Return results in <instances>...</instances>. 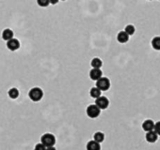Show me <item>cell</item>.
<instances>
[{"mask_svg": "<svg viewBox=\"0 0 160 150\" xmlns=\"http://www.w3.org/2000/svg\"><path fill=\"white\" fill-rule=\"evenodd\" d=\"M28 97L32 102H40L43 97V92L40 87H33L29 90Z\"/></svg>", "mask_w": 160, "mask_h": 150, "instance_id": "cell-1", "label": "cell"}, {"mask_svg": "<svg viewBox=\"0 0 160 150\" xmlns=\"http://www.w3.org/2000/svg\"><path fill=\"white\" fill-rule=\"evenodd\" d=\"M86 114L89 118H97L101 114V109L96 104H90L87 107Z\"/></svg>", "mask_w": 160, "mask_h": 150, "instance_id": "cell-2", "label": "cell"}, {"mask_svg": "<svg viewBox=\"0 0 160 150\" xmlns=\"http://www.w3.org/2000/svg\"><path fill=\"white\" fill-rule=\"evenodd\" d=\"M41 143L46 147L54 146L56 144V137L51 133H45L41 138Z\"/></svg>", "mask_w": 160, "mask_h": 150, "instance_id": "cell-3", "label": "cell"}, {"mask_svg": "<svg viewBox=\"0 0 160 150\" xmlns=\"http://www.w3.org/2000/svg\"><path fill=\"white\" fill-rule=\"evenodd\" d=\"M96 87H98L101 91H106L110 87V81L106 77H102L96 82Z\"/></svg>", "mask_w": 160, "mask_h": 150, "instance_id": "cell-4", "label": "cell"}, {"mask_svg": "<svg viewBox=\"0 0 160 150\" xmlns=\"http://www.w3.org/2000/svg\"><path fill=\"white\" fill-rule=\"evenodd\" d=\"M95 104L101 109V110H105L108 107L109 105V101L106 97H104V96H101L99 97L98 98L95 99Z\"/></svg>", "mask_w": 160, "mask_h": 150, "instance_id": "cell-5", "label": "cell"}, {"mask_svg": "<svg viewBox=\"0 0 160 150\" xmlns=\"http://www.w3.org/2000/svg\"><path fill=\"white\" fill-rule=\"evenodd\" d=\"M103 77V72L100 69H93L89 71V78L93 81H98Z\"/></svg>", "mask_w": 160, "mask_h": 150, "instance_id": "cell-6", "label": "cell"}, {"mask_svg": "<svg viewBox=\"0 0 160 150\" xmlns=\"http://www.w3.org/2000/svg\"><path fill=\"white\" fill-rule=\"evenodd\" d=\"M7 47L9 50H11V51H16V50H18L20 48V42L18 40L13 38V39L10 40L9 41H7Z\"/></svg>", "mask_w": 160, "mask_h": 150, "instance_id": "cell-7", "label": "cell"}, {"mask_svg": "<svg viewBox=\"0 0 160 150\" xmlns=\"http://www.w3.org/2000/svg\"><path fill=\"white\" fill-rule=\"evenodd\" d=\"M142 129L146 132H149V131H154V122L153 120H151V119L145 120L142 123Z\"/></svg>", "mask_w": 160, "mask_h": 150, "instance_id": "cell-8", "label": "cell"}, {"mask_svg": "<svg viewBox=\"0 0 160 150\" xmlns=\"http://www.w3.org/2000/svg\"><path fill=\"white\" fill-rule=\"evenodd\" d=\"M145 139H146V141H147L148 143H150V144H154V143H155V142L157 141V139H158V135L155 133V131H149V132H147V133H146V135H145Z\"/></svg>", "mask_w": 160, "mask_h": 150, "instance_id": "cell-9", "label": "cell"}, {"mask_svg": "<svg viewBox=\"0 0 160 150\" xmlns=\"http://www.w3.org/2000/svg\"><path fill=\"white\" fill-rule=\"evenodd\" d=\"M87 150H101V145L99 143L95 142L94 140L89 141L87 145H86Z\"/></svg>", "mask_w": 160, "mask_h": 150, "instance_id": "cell-10", "label": "cell"}, {"mask_svg": "<svg viewBox=\"0 0 160 150\" xmlns=\"http://www.w3.org/2000/svg\"><path fill=\"white\" fill-rule=\"evenodd\" d=\"M117 40L120 43H125L129 40V35L125 31H121L117 35Z\"/></svg>", "mask_w": 160, "mask_h": 150, "instance_id": "cell-11", "label": "cell"}, {"mask_svg": "<svg viewBox=\"0 0 160 150\" xmlns=\"http://www.w3.org/2000/svg\"><path fill=\"white\" fill-rule=\"evenodd\" d=\"M2 39L4 40H7V41H9L10 40L13 39V32H12V30H11L9 28L5 29L2 32Z\"/></svg>", "mask_w": 160, "mask_h": 150, "instance_id": "cell-12", "label": "cell"}, {"mask_svg": "<svg viewBox=\"0 0 160 150\" xmlns=\"http://www.w3.org/2000/svg\"><path fill=\"white\" fill-rule=\"evenodd\" d=\"M101 93H102V91L98 88V87H93L90 89V91H89V95H90V97L91 98H98L99 97H101Z\"/></svg>", "mask_w": 160, "mask_h": 150, "instance_id": "cell-13", "label": "cell"}, {"mask_svg": "<svg viewBox=\"0 0 160 150\" xmlns=\"http://www.w3.org/2000/svg\"><path fill=\"white\" fill-rule=\"evenodd\" d=\"M90 65H91V67H93V69H100L102 67V65H103V62H102V60L100 58L95 57V58H93V60H91Z\"/></svg>", "mask_w": 160, "mask_h": 150, "instance_id": "cell-14", "label": "cell"}, {"mask_svg": "<svg viewBox=\"0 0 160 150\" xmlns=\"http://www.w3.org/2000/svg\"><path fill=\"white\" fill-rule=\"evenodd\" d=\"M93 140H94L95 142L101 144V143H103L104 140H105V134H104L103 132H101V131H97V132H95L94 135H93Z\"/></svg>", "mask_w": 160, "mask_h": 150, "instance_id": "cell-15", "label": "cell"}, {"mask_svg": "<svg viewBox=\"0 0 160 150\" xmlns=\"http://www.w3.org/2000/svg\"><path fill=\"white\" fill-rule=\"evenodd\" d=\"M152 46L154 50L160 51V37H154L152 40Z\"/></svg>", "mask_w": 160, "mask_h": 150, "instance_id": "cell-16", "label": "cell"}, {"mask_svg": "<svg viewBox=\"0 0 160 150\" xmlns=\"http://www.w3.org/2000/svg\"><path fill=\"white\" fill-rule=\"evenodd\" d=\"M8 94H9V97H10L11 98H12V99H15V98H17L19 97V91H18V89L15 88V87L11 88V89L9 90Z\"/></svg>", "mask_w": 160, "mask_h": 150, "instance_id": "cell-17", "label": "cell"}, {"mask_svg": "<svg viewBox=\"0 0 160 150\" xmlns=\"http://www.w3.org/2000/svg\"><path fill=\"white\" fill-rule=\"evenodd\" d=\"M135 27L134 26H132V24H128V26H126L125 27V28H124V31L129 35V36H131V35H133L134 33H135Z\"/></svg>", "mask_w": 160, "mask_h": 150, "instance_id": "cell-18", "label": "cell"}, {"mask_svg": "<svg viewBox=\"0 0 160 150\" xmlns=\"http://www.w3.org/2000/svg\"><path fill=\"white\" fill-rule=\"evenodd\" d=\"M37 3L40 7H47L50 4V0H37Z\"/></svg>", "mask_w": 160, "mask_h": 150, "instance_id": "cell-19", "label": "cell"}, {"mask_svg": "<svg viewBox=\"0 0 160 150\" xmlns=\"http://www.w3.org/2000/svg\"><path fill=\"white\" fill-rule=\"evenodd\" d=\"M154 131H155V133L158 136H160V121H158V122H156L154 124Z\"/></svg>", "mask_w": 160, "mask_h": 150, "instance_id": "cell-20", "label": "cell"}, {"mask_svg": "<svg viewBox=\"0 0 160 150\" xmlns=\"http://www.w3.org/2000/svg\"><path fill=\"white\" fill-rule=\"evenodd\" d=\"M46 148H47L46 146L43 145V144L41 143V144H36L34 150H46Z\"/></svg>", "mask_w": 160, "mask_h": 150, "instance_id": "cell-21", "label": "cell"}, {"mask_svg": "<svg viewBox=\"0 0 160 150\" xmlns=\"http://www.w3.org/2000/svg\"><path fill=\"white\" fill-rule=\"evenodd\" d=\"M59 0H50V4H53V5H56Z\"/></svg>", "mask_w": 160, "mask_h": 150, "instance_id": "cell-22", "label": "cell"}, {"mask_svg": "<svg viewBox=\"0 0 160 150\" xmlns=\"http://www.w3.org/2000/svg\"><path fill=\"white\" fill-rule=\"evenodd\" d=\"M46 150H57V149L55 148V146H50V147H47Z\"/></svg>", "mask_w": 160, "mask_h": 150, "instance_id": "cell-23", "label": "cell"}]
</instances>
